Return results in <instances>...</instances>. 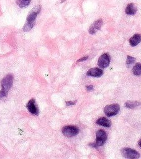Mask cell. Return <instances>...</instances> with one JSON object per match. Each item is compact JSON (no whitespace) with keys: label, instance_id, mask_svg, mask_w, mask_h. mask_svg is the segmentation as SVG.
Segmentation results:
<instances>
[{"label":"cell","instance_id":"obj_16","mask_svg":"<svg viewBox=\"0 0 141 159\" xmlns=\"http://www.w3.org/2000/svg\"><path fill=\"white\" fill-rule=\"evenodd\" d=\"M30 0H17L16 4L21 8L26 7L29 5Z\"/></svg>","mask_w":141,"mask_h":159},{"label":"cell","instance_id":"obj_24","mask_svg":"<svg viewBox=\"0 0 141 159\" xmlns=\"http://www.w3.org/2000/svg\"><path fill=\"white\" fill-rule=\"evenodd\" d=\"M65 1V0H62V1H61V2L63 3V1Z\"/></svg>","mask_w":141,"mask_h":159},{"label":"cell","instance_id":"obj_20","mask_svg":"<svg viewBox=\"0 0 141 159\" xmlns=\"http://www.w3.org/2000/svg\"><path fill=\"white\" fill-rule=\"evenodd\" d=\"M86 89L88 91H91V90H93V87L92 86V85H88V86L86 87Z\"/></svg>","mask_w":141,"mask_h":159},{"label":"cell","instance_id":"obj_13","mask_svg":"<svg viewBox=\"0 0 141 159\" xmlns=\"http://www.w3.org/2000/svg\"><path fill=\"white\" fill-rule=\"evenodd\" d=\"M125 12L128 15H134L137 12V8L133 3H129L125 8Z\"/></svg>","mask_w":141,"mask_h":159},{"label":"cell","instance_id":"obj_1","mask_svg":"<svg viewBox=\"0 0 141 159\" xmlns=\"http://www.w3.org/2000/svg\"><path fill=\"white\" fill-rule=\"evenodd\" d=\"M13 84V76L11 74L7 75L1 81V91H0V100L7 96L10 89Z\"/></svg>","mask_w":141,"mask_h":159},{"label":"cell","instance_id":"obj_11","mask_svg":"<svg viewBox=\"0 0 141 159\" xmlns=\"http://www.w3.org/2000/svg\"><path fill=\"white\" fill-rule=\"evenodd\" d=\"M141 42V35L139 34H136L129 40V43L132 47L138 45Z\"/></svg>","mask_w":141,"mask_h":159},{"label":"cell","instance_id":"obj_21","mask_svg":"<svg viewBox=\"0 0 141 159\" xmlns=\"http://www.w3.org/2000/svg\"><path fill=\"white\" fill-rule=\"evenodd\" d=\"M88 57H83V58H81V59H80L79 60H77V62H83V61H85L86 60L88 59Z\"/></svg>","mask_w":141,"mask_h":159},{"label":"cell","instance_id":"obj_6","mask_svg":"<svg viewBox=\"0 0 141 159\" xmlns=\"http://www.w3.org/2000/svg\"><path fill=\"white\" fill-rule=\"evenodd\" d=\"M110 63V57L108 53H103L99 58L98 65L101 68H105L108 67Z\"/></svg>","mask_w":141,"mask_h":159},{"label":"cell","instance_id":"obj_9","mask_svg":"<svg viewBox=\"0 0 141 159\" xmlns=\"http://www.w3.org/2000/svg\"><path fill=\"white\" fill-rule=\"evenodd\" d=\"M103 24V20L102 19H98V20L94 21L93 24L90 26L89 29V33L91 34H94L98 30L101 28V27Z\"/></svg>","mask_w":141,"mask_h":159},{"label":"cell","instance_id":"obj_12","mask_svg":"<svg viewBox=\"0 0 141 159\" xmlns=\"http://www.w3.org/2000/svg\"><path fill=\"white\" fill-rule=\"evenodd\" d=\"M96 124L99 126H101L105 127H109L111 125V121L106 118H101L96 121Z\"/></svg>","mask_w":141,"mask_h":159},{"label":"cell","instance_id":"obj_8","mask_svg":"<svg viewBox=\"0 0 141 159\" xmlns=\"http://www.w3.org/2000/svg\"><path fill=\"white\" fill-rule=\"evenodd\" d=\"M40 10V6H37L30 11V13L28 14L27 17V21L28 22H31V23H35L36 19L37 18V14L39 13Z\"/></svg>","mask_w":141,"mask_h":159},{"label":"cell","instance_id":"obj_17","mask_svg":"<svg viewBox=\"0 0 141 159\" xmlns=\"http://www.w3.org/2000/svg\"><path fill=\"white\" fill-rule=\"evenodd\" d=\"M35 25V23H31V22H26V24H24V27H23V30L24 32H28L30 30H31L32 29V28L34 27V26Z\"/></svg>","mask_w":141,"mask_h":159},{"label":"cell","instance_id":"obj_3","mask_svg":"<svg viewBox=\"0 0 141 159\" xmlns=\"http://www.w3.org/2000/svg\"><path fill=\"white\" fill-rule=\"evenodd\" d=\"M120 106L118 104H113L110 105L106 106L104 112L105 114L108 116V117H111V116H115L119 111Z\"/></svg>","mask_w":141,"mask_h":159},{"label":"cell","instance_id":"obj_22","mask_svg":"<svg viewBox=\"0 0 141 159\" xmlns=\"http://www.w3.org/2000/svg\"><path fill=\"white\" fill-rule=\"evenodd\" d=\"M89 145H90L91 147H94V148H97V147H98L97 145L96 144V143H90Z\"/></svg>","mask_w":141,"mask_h":159},{"label":"cell","instance_id":"obj_5","mask_svg":"<svg viewBox=\"0 0 141 159\" xmlns=\"http://www.w3.org/2000/svg\"><path fill=\"white\" fill-rule=\"evenodd\" d=\"M107 134L105 131L99 130L96 133V144L97 146L99 147L103 145L107 140Z\"/></svg>","mask_w":141,"mask_h":159},{"label":"cell","instance_id":"obj_23","mask_svg":"<svg viewBox=\"0 0 141 159\" xmlns=\"http://www.w3.org/2000/svg\"><path fill=\"white\" fill-rule=\"evenodd\" d=\"M138 143H139V145L141 147V139H140L139 141V142H138Z\"/></svg>","mask_w":141,"mask_h":159},{"label":"cell","instance_id":"obj_19","mask_svg":"<svg viewBox=\"0 0 141 159\" xmlns=\"http://www.w3.org/2000/svg\"><path fill=\"white\" fill-rule=\"evenodd\" d=\"M65 103L67 106H73L75 105L76 101H66Z\"/></svg>","mask_w":141,"mask_h":159},{"label":"cell","instance_id":"obj_14","mask_svg":"<svg viewBox=\"0 0 141 159\" xmlns=\"http://www.w3.org/2000/svg\"><path fill=\"white\" fill-rule=\"evenodd\" d=\"M141 103L135 101H128L125 103V106L129 108V109H134V108L139 106Z\"/></svg>","mask_w":141,"mask_h":159},{"label":"cell","instance_id":"obj_18","mask_svg":"<svg viewBox=\"0 0 141 159\" xmlns=\"http://www.w3.org/2000/svg\"><path fill=\"white\" fill-rule=\"evenodd\" d=\"M136 59L134 57H131V56H128L127 57V60H126V65L128 67H130V66L135 62Z\"/></svg>","mask_w":141,"mask_h":159},{"label":"cell","instance_id":"obj_15","mask_svg":"<svg viewBox=\"0 0 141 159\" xmlns=\"http://www.w3.org/2000/svg\"><path fill=\"white\" fill-rule=\"evenodd\" d=\"M132 73L134 75L139 76L141 75V64L138 63L135 65V66L133 67L132 70Z\"/></svg>","mask_w":141,"mask_h":159},{"label":"cell","instance_id":"obj_10","mask_svg":"<svg viewBox=\"0 0 141 159\" xmlns=\"http://www.w3.org/2000/svg\"><path fill=\"white\" fill-rule=\"evenodd\" d=\"M103 71L101 69L98 68H91L86 73V75L88 76L93 77H100L103 75Z\"/></svg>","mask_w":141,"mask_h":159},{"label":"cell","instance_id":"obj_7","mask_svg":"<svg viewBox=\"0 0 141 159\" xmlns=\"http://www.w3.org/2000/svg\"><path fill=\"white\" fill-rule=\"evenodd\" d=\"M26 108L28 111L33 115L37 116L39 114V110L38 108L37 104L36 103V100L34 98H32L29 101V102L27 104Z\"/></svg>","mask_w":141,"mask_h":159},{"label":"cell","instance_id":"obj_2","mask_svg":"<svg viewBox=\"0 0 141 159\" xmlns=\"http://www.w3.org/2000/svg\"><path fill=\"white\" fill-rule=\"evenodd\" d=\"M79 133L78 128L74 126H67L63 127L62 133L65 137H72L77 135Z\"/></svg>","mask_w":141,"mask_h":159},{"label":"cell","instance_id":"obj_4","mask_svg":"<svg viewBox=\"0 0 141 159\" xmlns=\"http://www.w3.org/2000/svg\"><path fill=\"white\" fill-rule=\"evenodd\" d=\"M122 156L127 158H139L140 154L136 150L130 148H123L121 150Z\"/></svg>","mask_w":141,"mask_h":159}]
</instances>
